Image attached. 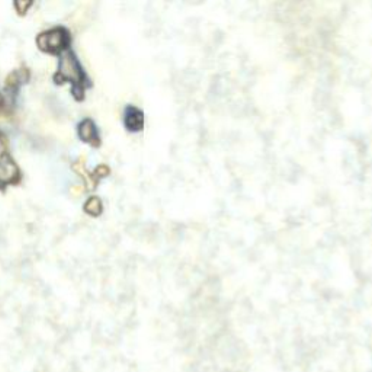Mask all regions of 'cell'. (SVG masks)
Returning <instances> with one entry per match:
<instances>
[{
	"label": "cell",
	"instance_id": "cell-3",
	"mask_svg": "<svg viewBox=\"0 0 372 372\" xmlns=\"http://www.w3.org/2000/svg\"><path fill=\"white\" fill-rule=\"evenodd\" d=\"M17 178H19V169H17L16 163L9 156L7 159H4L0 163V185L12 183Z\"/></svg>",
	"mask_w": 372,
	"mask_h": 372
},
{
	"label": "cell",
	"instance_id": "cell-4",
	"mask_svg": "<svg viewBox=\"0 0 372 372\" xmlns=\"http://www.w3.org/2000/svg\"><path fill=\"white\" fill-rule=\"evenodd\" d=\"M125 125L130 131H140L144 125V115L138 109L130 106L125 112Z\"/></svg>",
	"mask_w": 372,
	"mask_h": 372
},
{
	"label": "cell",
	"instance_id": "cell-6",
	"mask_svg": "<svg viewBox=\"0 0 372 372\" xmlns=\"http://www.w3.org/2000/svg\"><path fill=\"white\" fill-rule=\"evenodd\" d=\"M84 210H86V212L92 214V215H99L102 212V202H100V199L96 198V196L89 198L87 202H86V205H84Z\"/></svg>",
	"mask_w": 372,
	"mask_h": 372
},
{
	"label": "cell",
	"instance_id": "cell-2",
	"mask_svg": "<svg viewBox=\"0 0 372 372\" xmlns=\"http://www.w3.org/2000/svg\"><path fill=\"white\" fill-rule=\"evenodd\" d=\"M58 74L61 80H68L74 84H81L83 80V71L81 67L70 51L64 52L60 58V67H58Z\"/></svg>",
	"mask_w": 372,
	"mask_h": 372
},
{
	"label": "cell",
	"instance_id": "cell-9",
	"mask_svg": "<svg viewBox=\"0 0 372 372\" xmlns=\"http://www.w3.org/2000/svg\"><path fill=\"white\" fill-rule=\"evenodd\" d=\"M109 172V169L106 167V166H99L96 169V172H95V176H106V173Z\"/></svg>",
	"mask_w": 372,
	"mask_h": 372
},
{
	"label": "cell",
	"instance_id": "cell-1",
	"mask_svg": "<svg viewBox=\"0 0 372 372\" xmlns=\"http://www.w3.org/2000/svg\"><path fill=\"white\" fill-rule=\"evenodd\" d=\"M67 44H68V33L63 28H54L38 36L39 48L48 52H58L64 49Z\"/></svg>",
	"mask_w": 372,
	"mask_h": 372
},
{
	"label": "cell",
	"instance_id": "cell-5",
	"mask_svg": "<svg viewBox=\"0 0 372 372\" xmlns=\"http://www.w3.org/2000/svg\"><path fill=\"white\" fill-rule=\"evenodd\" d=\"M79 134H80L81 140H84L87 143H93L95 140H97L95 124L90 119H84L81 122L80 127H79Z\"/></svg>",
	"mask_w": 372,
	"mask_h": 372
},
{
	"label": "cell",
	"instance_id": "cell-8",
	"mask_svg": "<svg viewBox=\"0 0 372 372\" xmlns=\"http://www.w3.org/2000/svg\"><path fill=\"white\" fill-rule=\"evenodd\" d=\"M32 3L31 1H26V3H22V1H16V7H17V12H23L25 13V10H26V7H29Z\"/></svg>",
	"mask_w": 372,
	"mask_h": 372
},
{
	"label": "cell",
	"instance_id": "cell-7",
	"mask_svg": "<svg viewBox=\"0 0 372 372\" xmlns=\"http://www.w3.org/2000/svg\"><path fill=\"white\" fill-rule=\"evenodd\" d=\"M7 157H9V153H7V148H6V141L0 135V163L3 162L4 159H7Z\"/></svg>",
	"mask_w": 372,
	"mask_h": 372
}]
</instances>
